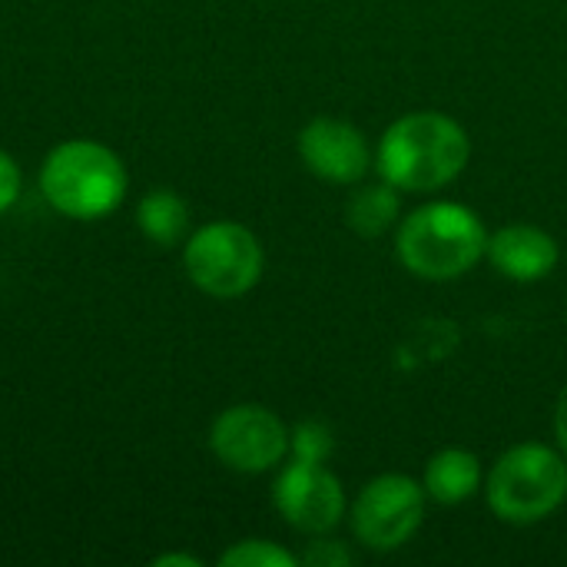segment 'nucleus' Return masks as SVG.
<instances>
[{
	"mask_svg": "<svg viewBox=\"0 0 567 567\" xmlns=\"http://www.w3.org/2000/svg\"><path fill=\"white\" fill-rule=\"evenodd\" d=\"M299 561L309 567H349L352 565V551H349L346 542H339V538L316 535V542L302 551Z\"/></svg>",
	"mask_w": 567,
	"mask_h": 567,
	"instance_id": "16",
	"label": "nucleus"
},
{
	"mask_svg": "<svg viewBox=\"0 0 567 567\" xmlns=\"http://www.w3.org/2000/svg\"><path fill=\"white\" fill-rule=\"evenodd\" d=\"M472 156L468 130L442 110H415L389 123L375 146V169L402 193H439Z\"/></svg>",
	"mask_w": 567,
	"mask_h": 567,
	"instance_id": "1",
	"label": "nucleus"
},
{
	"mask_svg": "<svg viewBox=\"0 0 567 567\" xmlns=\"http://www.w3.org/2000/svg\"><path fill=\"white\" fill-rule=\"evenodd\" d=\"M183 266L199 292L213 299H239L259 286L266 252L252 229L233 219H216L189 233Z\"/></svg>",
	"mask_w": 567,
	"mask_h": 567,
	"instance_id": "5",
	"label": "nucleus"
},
{
	"mask_svg": "<svg viewBox=\"0 0 567 567\" xmlns=\"http://www.w3.org/2000/svg\"><path fill=\"white\" fill-rule=\"evenodd\" d=\"M123 159L96 140H66L53 146L40 166L43 199L66 219L93 223L116 213L126 199Z\"/></svg>",
	"mask_w": 567,
	"mask_h": 567,
	"instance_id": "3",
	"label": "nucleus"
},
{
	"mask_svg": "<svg viewBox=\"0 0 567 567\" xmlns=\"http://www.w3.org/2000/svg\"><path fill=\"white\" fill-rule=\"evenodd\" d=\"M20 186H23V176H20V166L13 163L10 153L0 150V216L20 199Z\"/></svg>",
	"mask_w": 567,
	"mask_h": 567,
	"instance_id": "17",
	"label": "nucleus"
},
{
	"mask_svg": "<svg viewBox=\"0 0 567 567\" xmlns=\"http://www.w3.org/2000/svg\"><path fill=\"white\" fill-rule=\"evenodd\" d=\"M332 452H336V439H332V429L326 422L306 419V422L289 429V458L326 465Z\"/></svg>",
	"mask_w": 567,
	"mask_h": 567,
	"instance_id": "15",
	"label": "nucleus"
},
{
	"mask_svg": "<svg viewBox=\"0 0 567 567\" xmlns=\"http://www.w3.org/2000/svg\"><path fill=\"white\" fill-rule=\"evenodd\" d=\"M296 150L316 179L336 186H355L375 166V150L365 133L339 116H312L299 130Z\"/></svg>",
	"mask_w": 567,
	"mask_h": 567,
	"instance_id": "9",
	"label": "nucleus"
},
{
	"mask_svg": "<svg viewBox=\"0 0 567 567\" xmlns=\"http://www.w3.org/2000/svg\"><path fill=\"white\" fill-rule=\"evenodd\" d=\"M429 495L419 478L385 472L369 478L349 505V528L369 551L389 555L405 548L425 522Z\"/></svg>",
	"mask_w": 567,
	"mask_h": 567,
	"instance_id": "6",
	"label": "nucleus"
},
{
	"mask_svg": "<svg viewBox=\"0 0 567 567\" xmlns=\"http://www.w3.org/2000/svg\"><path fill=\"white\" fill-rule=\"evenodd\" d=\"M209 449L229 472L262 475L289 458V425L266 405H229L209 429Z\"/></svg>",
	"mask_w": 567,
	"mask_h": 567,
	"instance_id": "7",
	"label": "nucleus"
},
{
	"mask_svg": "<svg viewBox=\"0 0 567 567\" xmlns=\"http://www.w3.org/2000/svg\"><path fill=\"white\" fill-rule=\"evenodd\" d=\"M485 259L512 282H542L548 279L558 262H561V246L558 239L532 223H508L488 233V249Z\"/></svg>",
	"mask_w": 567,
	"mask_h": 567,
	"instance_id": "10",
	"label": "nucleus"
},
{
	"mask_svg": "<svg viewBox=\"0 0 567 567\" xmlns=\"http://www.w3.org/2000/svg\"><path fill=\"white\" fill-rule=\"evenodd\" d=\"M485 249L488 229L465 203H422L395 226L399 262L425 282H452L468 276L485 259Z\"/></svg>",
	"mask_w": 567,
	"mask_h": 567,
	"instance_id": "2",
	"label": "nucleus"
},
{
	"mask_svg": "<svg viewBox=\"0 0 567 567\" xmlns=\"http://www.w3.org/2000/svg\"><path fill=\"white\" fill-rule=\"evenodd\" d=\"M153 567H203V561L193 558V555L173 551V555H156V558H153Z\"/></svg>",
	"mask_w": 567,
	"mask_h": 567,
	"instance_id": "19",
	"label": "nucleus"
},
{
	"mask_svg": "<svg viewBox=\"0 0 567 567\" xmlns=\"http://www.w3.org/2000/svg\"><path fill=\"white\" fill-rule=\"evenodd\" d=\"M140 233L156 246H176L189 233V206L176 189H150L136 206Z\"/></svg>",
	"mask_w": 567,
	"mask_h": 567,
	"instance_id": "13",
	"label": "nucleus"
},
{
	"mask_svg": "<svg viewBox=\"0 0 567 567\" xmlns=\"http://www.w3.org/2000/svg\"><path fill=\"white\" fill-rule=\"evenodd\" d=\"M482 492L498 522L538 525L567 502V455L542 442H518L495 458Z\"/></svg>",
	"mask_w": 567,
	"mask_h": 567,
	"instance_id": "4",
	"label": "nucleus"
},
{
	"mask_svg": "<svg viewBox=\"0 0 567 567\" xmlns=\"http://www.w3.org/2000/svg\"><path fill=\"white\" fill-rule=\"evenodd\" d=\"M422 488L429 502L435 505H465L485 488V465L475 452L468 449H442L425 462L422 472Z\"/></svg>",
	"mask_w": 567,
	"mask_h": 567,
	"instance_id": "11",
	"label": "nucleus"
},
{
	"mask_svg": "<svg viewBox=\"0 0 567 567\" xmlns=\"http://www.w3.org/2000/svg\"><path fill=\"white\" fill-rule=\"evenodd\" d=\"M299 555H292L289 548L266 542V538H246L236 542L233 548H226L219 555V567H296Z\"/></svg>",
	"mask_w": 567,
	"mask_h": 567,
	"instance_id": "14",
	"label": "nucleus"
},
{
	"mask_svg": "<svg viewBox=\"0 0 567 567\" xmlns=\"http://www.w3.org/2000/svg\"><path fill=\"white\" fill-rule=\"evenodd\" d=\"M402 189L389 179L362 183L346 199V226L362 239H379L402 223Z\"/></svg>",
	"mask_w": 567,
	"mask_h": 567,
	"instance_id": "12",
	"label": "nucleus"
},
{
	"mask_svg": "<svg viewBox=\"0 0 567 567\" xmlns=\"http://www.w3.org/2000/svg\"><path fill=\"white\" fill-rule=\"evenodd\" d=\"M272 505L299 535H329L349 515V498L336 472L322 462L286 458L272 482Z\"/></svg>",
	"mask_w": 567,
	"mask_h": 567,
	"instance_id": "8",
	"label": "nucleus"
},
{
	"mask_svg": "<svg viewBox=\"0 0 567 567\" xmlns=\"http://www.w3.org/2000/svg\"><path fill=\"white\" fill-rule=\"evenodd\" d=\"M555 442L567 455V385L561 389L558 402H555Z\"/></svg>",
	"mask_w": 567,
	"mask_h": 567,
	"instance_id": "18",
	"label": "nucleus"
}]
</instances>
